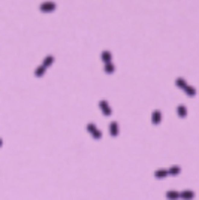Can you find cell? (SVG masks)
I'll list each match as a JSON object with an SVG mask.
<instances>
[{
  "mask_svg": "<svg viewBox=\"0 0 199 200\" xmlns=\"http://www.w3.org/2000/svg\"><path fill=\"white\" fill-rule=\"evenodd\" d=\"M57 6H55V3H52V2H45V3H42L40 5V11H43V12H51V11H54Z\"/></svg>",
  "mask_w": 199,
  "mask_h": 200,
  "instance_id": "1",
  "label": "cell"
},
{
  "mask_svg": "<svg viewBox=\"0 0 199 200\" xmlns=\"http://www.w3.org/2000/svg\"><path fill=\"white\" fill-rule=\"evenodd\" d=\"M177 84H178V85H181V87H183V90H184L186 93H189L190 96H195V90H192V87L186 85V84L183 82V79H178V81H177Z\"/></svg>",
  "mask_w": 199,
  "mask_h": 200,
  "instance_id": "2",
  "label": "cell"
},
{
  "mask_svg": "<svg viewBox=\"0 0 199 200\" xmlns=\"http://www.w3.org/2000/svg\"><path fill=\"white\" fill-rule=\"evenodd\" d=\"M100 106H102V109L105 111V114H106V115H109V114H111V109L108 108V105H106V102H100Z\"/></svg>",
  "mask_w": 199,
  "mask_h": 200,
  "instance_id": "3",
  "label": "cell"
},
{
  "mask_svg": "<svg viewBox=\"0 0 199 200\" xmlns=\"http://www.w3.org/2000/svg\"><path fill=\"white\" fill-rule=\"evenodd\" d=\"M111 133H112V134H117V124H115V122L111 124Z\"/></svg>",
  "mask_w": 199,
  "mask_h": 200,
  "instance_id": "4",
  "label": "cell"
},
{
  "mask_svg": "<svg viewBox=\"0 0 199 200\" xmlns=\"http://www.w3.org/2000/svg\"><path fill=\"white\" fill-rule=\"evenodd\" d=\"M180 115H181V117H184V115H186V111H184V108H183V106H180Z\"/></svg>",
  "mask_w": 199,
  "mask_h": 200,
  "instance_id": "5",
  "label": "cell"
},
{
  "mask_svg": "<svg viewBox=\"0 0 199 200\" xmlns=\"http://www.w3.org/2000/svg\"><path fill=\"white\" fill-rule=\"evenodd\" d=\"M159 121V111H156V114H154V122H157Z\"/></svg>",
  "mask_w": 199,
  "mask_h": 200,
  "instance_id": "6",
  "label": "cell"
}]
</instances>
